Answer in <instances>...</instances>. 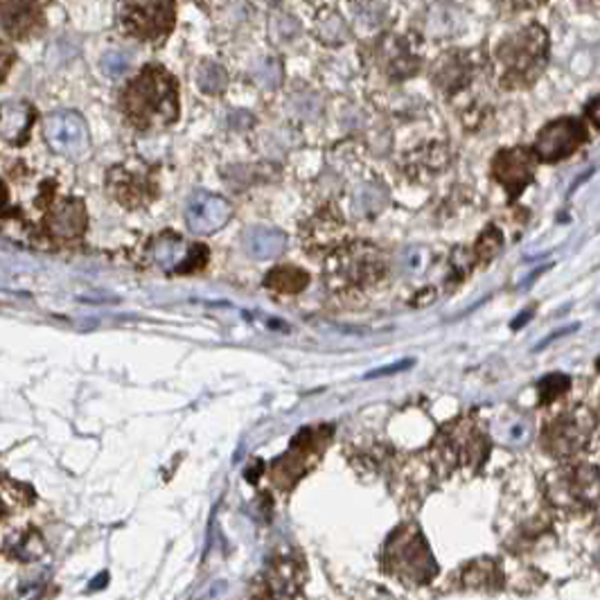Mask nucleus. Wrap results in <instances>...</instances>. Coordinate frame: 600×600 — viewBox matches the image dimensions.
I'll return each instance as SVG.
<instances>
[{
	"mask_svg": "<svg viewBox=\"0 0 600 600\" xmlns=\"http://www.w3.org/2000/svg\"><path fill=\"white\" fill-rule=\"evenodd\" d=\"M548 34L528 25L503 39L492 55V75L503 88L531 86L546 66Z\"/></svg>",
	"mask_w": 600,
	"mask_h": 600,
	"instance_id": "1",
	"label": "nucleus"
},
{
	"mask_svg": "<svg viewBox=\"0 0 600 600\" xmlns=\"http://www.w3.org/2000/svg\"><path fill=\"white\" fill-rule=\"evenodd\" d=\"M127 116L141 127L167 124L178 113L176 86L161 68H148L124 94Z\"/></svg>",
	"mask_w": 600,
	"mask_h": 600,
	"instance_id": "2",
	"label": "nucleus"
},
{
	"mask_svg": "<svg viewBox=\"0 0 600 600\" xmlns=\"http://www.w3.org/2000/svg\"><path fill=\"white\" fill-rule=\"evenodd\" d=\"M384 567L397 580L415 587L427 585L438 569L423 531L415 526H402L391 535L384 548Z\"/></svg>",
	"mask_w": 600,
	"mask_h": 600,
	"instance_id": "3",
	"label": "nucleus"
},
{
	"mask_svg": "<svg viewBox=\"0 0 600 600\" xmlns=\"http://www.w3.org/2000/svg\"><path fill=\"white\" fill-rule=\"evenodd\" d=\"M546 494L563 511H587L600 499V472L593 466H565L546 479Z\"/></svg>",
	"mask_w": 600,
	"mask_h": 600,
	"instance_id": "4",
	"label": "nucleus"
},
{
	"mask_svg": "<svg viewBox=\"0 0 600 600\" xmlns=\"http://www.w3.org/2000/svg\"><path fill=\"white\" fill-rule=\"evenodd\" d=\"M596 432L593 413L578 406L544 429V449L560 460L580 454Z\"/></svg>",
	"mask_w": 600,
	"mask_h": 600,
	"instance_id": "5",
	"label": "nucleus"
},
{
	"mask_svg": "<svg viewBox=\"0 0 600 600\" xmlns=\"http://www.w3.org/2000/svg\"><path fill=\"white\" fill-rule=\"evenodd\" d=\"M332 429L328 427H318V429H305L301 432L298 438L292 440V449L279 458V463L273 466V481L281 488L294 486L314 463V458H318L320 449L326 447Z\"/></svg>",
	"mask_w": 600,
	"mask_h": 600,
	"instance_id": "6",
	"label": "nucleus"
},
{
	"mask_svg": "<svg viewBox=\"0 0 600 600\" xmlns=\"http://www.w3.org/2000/svg\"><path fill=\"white\" fill-rule=\"evenodd\" d=\"M122 23L141 39H161L174 21L172 0H122Z\"/></svg>",
	"mask_w": 600,
	"mask_h": 600,
	"instance_id": "7",
	"label": "nucleus"
},
{
	"mask_svg": "<svg viewBox=\"0 0 600 600\" xmlns=\"http://www.w3.org/2000/svg\"><path fill=\"white\" fill-rule=\"evenodd\" d=\"M384 262L371 247H352L343 249L332 258L328 266V275H332L335 283L341 285H366L382 279Z\"/></svg>",
	"mask_w": 600,
	"mask_h": 600,
	"instance_id": "8",
	"label": "nucleus"
},
{
	"mask_svg": "<svg viewBox=\"0 0 600 600\" xmlns=\"http://www.w3.org/2000/svg\"><path fill=\"white\" fill-rule=\"evenodd\" d=\"M585 138L587 131L578 118H560L539 131L533 145V154L537 156V161L556 163L571 156L585 143Z\"/></svg>",
	"mask_w": 600,
	"mask_h": 600,
	"instance_id": "9",
	"label": "nucleus"
},
{
	"mask_svg": "<svg viewBox=\"0 0 600 600\" xmlns=\"http://www.w3.org/2000/svg\"><path fill=\"white\" fill-rule=\"evenodd\" d=\"M537 156L533 150L513 148L503 150L492 161V176L501 183L511 197H520L535 176Z\"/></svg>",
	"mask_w": 600,
	"mask_h": 600,
	"instance_id": "10",
	"label": "nucleus"
},
{
	"mask_svg": "<svg viewBox=\"0 0 600 600\" xmlns=\"http://www.w3.org/2000/svg\"><path fill=\"white\" fill-rule=\"evenodd\" d=\"M45 138H48L51 148L64 156H79L88 148L86 122L73 111L51 116L45 122Z\"/></svg>",
	"mask_w": 600,
	"mask_h": 600,
	"instance_id": "11",
	"label": "nucleus"
},
{
	"mask_svg": "<svg viewBox=\"0 0 600 600\" xmlns=\"http://www.w3.org/2000/svg\"><path fill=\"white\" fill-rule=\"evenodd\" d=\"M230 217H233V208L230 204L217 195L210 193H197L186 208V221L193 233L210 236L215 230L223 228Z\"/></svg>",
	"mask_w": 600,
	"mask_h": 600,
	"instance_id": "12",
	"label": "nucleus"
},
{
	"mask_svg": "<svg viewBox=\"0 0 600 600\" xmlns=\"http://www.w3.org/2000/svg\"><path fill=\"white\" fill-rule=\"evenodd\" d=\"M45 223H48V230L55 240H75L86 230L88 217H86L84 204L77 199H70L53 208Z\"/></svg>",
	"mask_w": 600,
	"mask_h": 600,
	"instance_id": "13",
	"label": "nucleus"
},
{
	"mask_svg": "<svg viewBox=\"0 0 600 600\" xmlns=\"http://www.w3.org/2000/svg\"><path fill=\"white\" fill-rule=\"evenodd\" d=\"M32 124V109L25 102L0 105V135L10 143H23Z\"/></svg>",
	"mask_w": 600,
	"mask_h": 600,
	"instance_id": "14",
	"label": "nucleus"
},
{
	"mask_svg": "<svg viewBox=\"0 0 600 600\" xmlns=\"http://www.w3.org/2000/svg\"><path fill=\"white\" fill-rule=\"evenodd\" d=\"M287 238L275 228H253L249 233V253L258 260H273L285 251Z\"/></svg>",
	"mask_w": 600,
	"mask_h": 600,
	"instance_id": "15",
	"label": "nucleus"
},
{
	"mask_svg": "<svg viewBox=\"0 0 600 600\" xmlns=\"http://www.w3.org/2000/svg\"><path fill=\"white\" fill-rule=\"evenodd\" d=\"M307 273L298 266H279L266 275V287L281 294H298L307 287Z\"/></svg>",
	"mask_w": 600,
	"mask_h": 600,
	"instance_id": "16",
	"label": "nucleus"
},
{
	"mask_svg": "<svg viewBox=\"0 0 600 600\" xmlns=\"http://www.w3.org/2000/svg\"><path fill=\"white\" fill-rule=\"evenodd\" d=\"M427 34L434 39H447L451 34H456L463 25L460 21V12L449 8V6H436L429 14H427Z\"/></svg>",
	"mask_w": 600,
	"mask_h": 600,
	"instance_id": "17",
	"label": "nucleus"
},
{
	"mask_svg": "<svg viewBox=\"0 0 600 600\" xmlns=\"http://www.w3.org/2000/svg\"><path fill=\"white\" fill-rule=\"evenodd\" d=\"M501 580H503L501 571H499L497 563L490 558H481V560L472 563L463 574V582L470 589H499Z\"/></svg>",
	"mask_w": 600,
	"mask_h": 600,
	"instance_id": "18",
	"label": "nucleus"
},
{
	"mask_svg": "<svg viewBox=\"0 0 600 600\" xmlns=\"http://www.w3.org/2000/svg\"><path fill=\"white\" fill-rule=\"evenodd\" d=\"M316 34H318L320 41H326L330 45H337V43H346L348 41L350 30H348V23L343 21L341 14H337L335 10H326V12H323L318 17Z\"/></svg>",
	"mask_w": 600,
	"mask_h": 600,
	"instance_id": "19",
	"label": "nucleus"
},
{
	"mask_svg": "<svg viewBox=\"0 0 600 600\" xmlns=\"http://www.w3.org/2000/svg\"><path fill=\"white\" fill-rule=\"evenodd\" d=\"M197 84H199V88L204 90V94L217 96L226 88V73H223V68L219 64L204 62L197 68Z\"/></svg>",
	"mask_w": 600,
	"mask_h": 600,
	"instance_id": "20",
	"label": "nucleus"
},
{
	"mask_svg": "<svg viewBox=\"0 0 600 600\" xmlns=\"http://www.w3.org/2000/svg\"><path fill=\"white\" fill-rule=\"evenodd\" d=\"M571 386V380L567 375H560V373H553V375H546L542 382H539V402L542 404H550L556 402L558 397H563Z\"/></svg>",
	"mask_w": 600,
	"mask_h": 600,
	"instance_id": "21",
	"label": "nucleus"
},
{
	"mask_svg": "<svg viewBox=\"0 0 600 600\" xmlns=\"http://www.w3.org/2000/svg\"><path fill=\"white\" fill-rule=\"evenodd\" d=\"M501 247H503V238H501L499 230L497 228H488L486 233L481 236V240L477 242L474 251H477V258L481 262H490L501 251Z\"/></svg>",
	"mask_w": 600,
	"mask_h": 600,
	"instance_id": "22",
	"label": "nucleus"
},
{
	"mask_svg": "<svg viewBox=\"0 0 600 600\" xmlns=\"http://www.w3.org/2000/svg\"><path fill=\"white\" fill-rule=\"evenodd\" d=\"M255 81L264 88H275L281 84V66L275 59H264L255 70Z\"/></svg>",
	"mask_w": 600,
	"mask_h": 600,
	"instance_id": "23",
	"label": "nucleus"
},
{
	"mask_svg": "<svg viewBox=\"0 0 600 600\" xmlns=\"http://www.w3.org/2000/svg\"><path fill=\"white\" fill-rule=\"evenodd\" d=\"M273 30H275V36H279L281 41H292L301 32V25L290 17H279L273 23Z\"/></svg>",
	"mask_w": 600,
	"mask_h": 600,
	"instance_id": "24",
	"label": "nucleus"
},
{
	"mask_svg": "<svg viewBox=\"0 0 600 600\" xmlns=\"http://www.w3.org/2000/svg\"><path fill=\"white\" fill-rule=\"evenodd\" d=\"M127 66H129L127 55H122V53H109V55H105V70H107L111 77L122 75V73L127 70Z\"/></svg>",
	"mask_w": 600,
	"mask_h": 600,
	"instance_id": "25",
	"label": "nucleus"
},
{
	"mask_svg": "<svg viewBox=\"0 0 600 600\" xmlns=\"http://www.w3.org/2000/svg\"><path fill=\"white\" fill-rule=\"evenodd\" d=\"M411 366H413V359H404V361H397V363H393V366L378 368V371L368 373L366 378H368V380H373V378H382V375H395V373H400V371H406V368H411Z\"/></svg>",
	"mask_w": 600,
	"mask_h": 600,
	"instance_id": "26",
	"label": "nucleus"
},
{
	"mask_svg": "<svg viewBox=\"0 0 600 600\" xmlns=\"http://www.w3.org/2000/svg\"><path fill=\"white\" fill-rule=\"evenodd\" d=\"M12 59H14V53L8 48L6 43H0V79H3V77H6V73L10 70Z\"/></svg>",
	"mask_w": 600,
	"mask_h": 600,
	"instance_id": "27",
	"label": "nucleus"
},
{
	"mask_svg": "<svg viewBox=\"0 0 600 600\" xmlns=\"http://www.w3.org/2000/svg\"><path fill=\"white\" fill-rule=\"evenodd\" d=\"M499 3L511 6V8H537V6L546 3V0H499Z\"/></svg>",
	"mask_w": 600,
	"mask_h": 600,
	"instance_id": "28",
	"label": "nucleus"
},
{
	"mask_svg": "<svg viewBox=\"0 0 600 600\" xmlns=\"http://www.w3.org/2000/svg\"><path fill=\"white\" fill-rule=\"evenodd\" d=\"M587 116H589V120L600 129V98L598 100H593L591 105H589V109H587Z\"/></svg>",
	"mask_w": 600,
	"mask_h": 600,
	"instance_id": "29",
	"label": "nucleus"
},
{
	"mask_svg": "<svg viewBox=\"0 0 600 600\" xmlns=\"http://www.w3.org/2000/svg\"><path fill=\"white\" fill-rule=\"evenodd\" d=\"M528 318H531V312H524V314H522V318L513 323V328H515V330H517V328H522V323H524V320H528Z\"/></svg>",
	"mask_w": 600,
	"mask_h": 600,
	"instance_id": "30",
	"label": "nucleus"
},
{
	"mask_svg": "<svg viewBox=\"0 0 600 600\" xmlns=\"http://www.w3.org/2000/svg\"><path fill=\"white\" fill-rule=\"evenodd\" d=\"M8 201V193H6V188H3V183H0V206H3Z\"/></svg>",
	"mask_w": 600,
	"mask_h": 600,
	"instance_id": "31",
	"label": "nucleus"
},
{
	"mask_svg": "<svg viewBox=\"0 0 600 600\" xmlns=\"http://www.w3.org/2000/svg\"><path fill=\"white\" fill-rule=\"evenodd\" d=\"M580 3H598V0H580Z\"/></svg>",
	"mask_w": 600,
	"mask_h": 600,
	"instance_id": "32",
	"label": "nucleus"
}]
</instances>
